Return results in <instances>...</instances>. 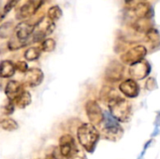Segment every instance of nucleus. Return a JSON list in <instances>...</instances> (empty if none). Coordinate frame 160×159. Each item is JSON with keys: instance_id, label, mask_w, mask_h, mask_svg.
Here are the masks:
<instances>
[{"instance_id": "1", "label": "nucleus", "mask_w": 160, "mask_h": 159, "mask_svg": "<svg viewBox=\"0 0 160 159\" xmlns=\"http://www.w3.org/2000/svg\"><path fill=\"white\" fill-rule=\"evenodd\" d=\"M77 138L79 143L85 151L93 153L100 139V134L94 125L85 123L79 127L77 130Z\"/></svg>"}, {"instance_id": "2", "label": "nucleus", "mask_w": 160, "mask_h": 159, "mask_svg": "<svg viewBox=\"0 0 160 159\" xmlns=\"http://www.w3.org/2000/svg\"><path fill=\"white\" fill-rule=\"evenodd\" d=\"M111 115L119 123H128L132 115V106L130 102L120 96H116L108 101Z\"/></svg>"}, {"instance_id": "3", "label": "nucleus", "mask_w": 160, "mask_h": 159, "mask_svg": "<svg viewBox=\"0 0 160 159\" xmlns=\"http://www.w3.org/2000/svg\"><path fill=\"white\" fill-rule=\"evenodd\" d=\"M153 16L154 8L146 1L127 5L124 10V18L128 22L141 19H152Z\"/></svg>"}, {"instance_id": "4", "label": "nucleus", "mask_w": 160, "mask_h": 159, "mask_svg": "<svg viewBox=\"0 0 160 159\" xmlns=\"http://www.w3.org/2000/svg\"><path fill=\"white\" fill-rule=\"evenodd\" d=\"M102 127V132L105 138L112 142H116L124 135V129L120 123L115 120L110 112H104V118L100 125Z\"/></svg>"}, {"instance_id": "5", "label": "nucleus", "mask_w": 160, "mask_h": 159, "mask_svg": "<svg viewBox=\"0 0 160 159\" xmlns=\"http://www.w3.org/2000/svg\"><path fill=\"white\" fill-rule=\"evenodd\" d=\"M34 25L35 24H32L26 21H22V22H19L15 26L13 36L10 37L11 43L18 49L23 47L27 43V40L32 36V33L34 30Z\"/></svg>"}, {"instance_id": "6", "label": "nucleus", "mask_w": 160, "mask_h": 159, "mask_svg": "<svg viewBox=\"0 0 160 159\" xmlns=\"http://www.w3.org/2000/svg\"><path fill=\"white\" fill-rule=\"evenodd\" d=\"M55 28V23L52 20H50L47 16L41 18L35 25L32 33V41L39 42L46 39L48 36H50Z\"/></svg>"}, {"instance_id": "7", "label": "nucleus", "mask_w": 160, "mask_h": 159, "mask_svg": "<svg viewBox=\"0 0 160 159\" xmlns=\"http://www.w3.org/2000/svg\"><path fill=\"white\" fill-rule=\"evenodd\" d=\"M147 48L144 45L138 44L123 52L120 56V60L121 63H123L124 65L131 66L142 60H144L145 56L147 55Z\"/></svg>"}, {"instance_id": "8", "label": "nucleus", "mask_w": 160, "mask_h": 159, "mask_svg": "<svg viewBox=\"0 0 160 159\" xmlns=\"http://www.w3.org/2000/svg\"><path fill=\"white\" fill-rule=\"evenodd\" d=\"M125 65L121 61L112 60L111 61L105 70V79L109 82H117L124 78Z\"/></svg>"}, {"instance_id": "9", "label": "nucleus", "mask_w": 160, "mask_h": 159, "mask_svg": "<svg viewBox=\"0 0 160 159\" xmlns=\"http://www.w3.org/2000/svg\"><path fill=\"white\" fill-rule=\"evenodd\" d=\"M85 112L90 124L94 125L95 127L101 125L104 118V112L97 101L88 100L85 104Z\"/></svg>"}, {"instance_id": "10", "label": "nucleus", "mask_w": 160, "mask_h": 159, "mask_svg": "<svg viewBox=\"0 0 160 159\" xmlns=\"http://www.w3.org/2000/svg\"><path fill=\"white\" fill-rule=\"evenodd\" d=\"M44 0H27L18 10L16 18L20 21H24L37 13L42 6Z\"/></svg>"}, {"instance_id": "11", "label": "nucleus", "mask_w": 160, "mask_h": 159, "mask_svg": "<svg viewBox=\"0 0 160 159\" xmlns=\"http://www.w3.org/2000/svg\"><path fill=\"white\" fill-rule=\"evenodd\" d=\"M151 65L147 60H142L136 64L129 66V75L131 79L137 81H142L147 78L151 72Z\"/></svg>"}, {"instance_id": "12", "label": "nucleus", "mask_w": 160, "mask_h": 159, "mask_svg": "<svg viewBox=\"0 0 160 159\" xmlns=\"http://www.w3.org/2000/svg\"><path fill=\"white\" fill-rule=\"evenodd\" d=\"M77 148L75 140L70 134H64L59 139V152L63 157L69 159Z\"/></svg>"}, {"instance_id": "13", "label": "nucleus", "mask_w": 160, "mask_h": 159, "mask_svg": "<svg viewBox=\"0 0 160 159\" xmlns=\"http://www.w3.org/2000/svg\"><path fill=\"white\" fill-rule=\"evenodd\" d=\"M119 90L128 98H135L140 95V85L131 78L122 81L119 84Z\"/></svg>"}, {"instance_id": "14", "label": "nucleus", "mask_w": 160, "mask_h": 159, "mask_svg": "<svg viewBox=\"0 0 160 159\" xmlns=\"http://www.w3.org/2000/svg\"><path fill=\"white\" fill-rule=\"evenodd\" d=\"M43 78H44V75H43L42 70L37 67H33V68L28 69L27 72L25 73L24 82L30 87H36L42 82Z\"/></svg>"}, {"instance_id": "15", "label": "nucleus", "mask_w": 160, "mask_h": 159, "mask_svg": "<svg viewBox=\"0 0 160 159\" xmlns=\"http://www.w3.org/2000/svg\"><path fill=\"white\" fill-rule=\"evenodd\" d=\"M23 87L22 84L20 83L17 81H9L5 88V93L6 96L8 97V100L13 102L22 92H23Z\"/></svg>"}, {"instance_id": "16", "label": "nucleus", "mask_w": 160, "mask_h": 159, "mask_svg": "<svg viewBox=\"0 0 160 159\" xmlns=\"http://www.w3.org/2000/svg\"><path fill=\"white\" fill-rule=\"evenodd\" d=\"M15 65L9 60H4L0 62V77L10 78L15 73Z\"/></svg>"}, {"instance_id": "17", "label": "nucleus", "mask_w": 160, "mask_h": 159, "mask_svg": "<svg viewBox=\"0 0 160 159\" xmlns=\"http://www.w3.org/2000/svg\"><path fill=\"white\" fill-rule=\"evenodd\" d=\"M14 23L12 22H7L0 25V38H8L11 37L15 30Z\"/></svg>"}, {"instance_id": "18", "label": "nucleus", "mask_w": 160, "mask_h": 159, "mask_svg": "<svg viewBox=\"0 0 160 159\" xmlns=\"http://www.w3.org/2000/svg\"><path fill=\"white\" fill-rule=\"evenodd\" d=\"M14 106H17L20 109L27 107L31 103V95L27 91H23L13 102Z\"/></svg>"}, {"instance_id": "19", "label": "nucleus", "mask_w": 160, "mask_h": 159, "mask_svg": "<svg viewBox=\"0 0 160 159\" xmlns=\"http://www.w3.org/2000/svg\"><path fill=\"white\" fill-rule=\"evenodd\" d=\"M145 39L151 44H157L160 41V34L158 30L154 26L148 29L145 33Z\"/></svg>"}, {"instance_id": "20", "label": "nucleus", "mask_w": 160, "mask_h": 159, "mask_svg": "<svg viewBox=\"0 0 160 159\" xmlns=\"http://www.w3.org/2000/svg\"><path fill=\"white\" fill-rule=\"evenodd\" d=\"M0 127L7 131H14L18 128V124L15 120L6 117V118H2L0 120Z\"/></svg>"}, {"instance_id": "21", "label": "nucleus", "mask_w": 160, "mask_h": 159, "mask_svg": "<svg viewBox=\"0 0 160 159\" xmlns=\"http://www.w3.org/2000/svg\"><path fill=\"white\" fill-rule=\"evenodd\" d=\"M40 56V48L31 47L27 49L24 52V58L27 61H35L38 59Z\"/></svg>"}, {"instance_id": "22", "label": "nucleus", "mask_w": 160, "mask_h": 159, "mask_svg": "<svg viewBox=\"0 0 160 159\" xmlns=\"http://www.w3.org/2000/svg\"><path fill=\"white\" fill-rule=\"evenodd\" d=\"M61 16H62V9L58 6H52L47 11V17L52 22L58 21L61 18Z\"/></svg>"}, {"instance_id": "23", "label": "nucleus", "mask_w": 160, "mask_h": 159, "mask_svg": "<svg viewBox=\"0 0 160 159\" xmlns=\"http://www.w3.org/2000/svg\"><path fill=\"white\" fill-rule=\"evenodd\" d=\"M55 46H56V43H55L54 39L46 38L41 42L40 50L43 51V52H52L55 49Z\"/></svg>"}, {"instance_id": "24", "label": "nucleus", "mask_w": 160, "mask_h": 159, "mask_svg": "<svg viewBox=\"0 0 160 159\" xmlns=\"http://www.w3.org/2000/svg\"><path fill=\"white\" fill-rule=\"evenodd\" d=\"M19 1L20 0H8L7 3H6V5H5V7H4V8H3V11L0 13V22L3 20V18L5 17V15H7L18 3H19Z\"/></svg>"}, {"instance_id": "25", "label": "nucleus", "mask_w": 160, "mask_h": 159, "mask_svg": "<svg viewBox=\"0 0 160 159\" xmlns=\"http://www.w3.org/2000/svg\"><path fill=\"white\" fill-rule=\"evenodd\" d=\"M157 88H158L157 80L154 77H149L146 80V82H145V89L147 91H149V92H152V91L156 90Z\"/></svg>"}, {"instance_id": "26", "label": "nucleus", "mask_w": 160, "mask_h": 159, "mask_svg": "<svg viewBox=\"0 0 160 159\" xmlns=\"http://www.w3.org/2000/svg\"><path fill=\"white\" fill-rule=\"evenodd\" d=\"M14 65H15V68H16V69H18L19 71L23 72V73H26L27 70L29 69L27 64H26L24 61H19V62H17V63L14 64Z\"/></svg>"}, {"instance_id": "27", "label": "nucleus", "mask_w": 160, "mask_h": 159, "mask_svg": "<svg viewBox=\"0 0 160 159\" xmlns=\"http://www.w3.org/2000/svg\"><path fill=\"white\" fill-rule=\"evenodd\" d=\"M69 159H87V157H86L85 154L82 150L77 148L76 151L73 153V155L71 156V157Z\"/></svg>"}, {"instance_id": "28", "label": "nucleus", "mask_w": 160, "mask_h": 159, "mask_svg": "<svg viewBox=\"0 0 160 159\" xmlns=\"http://www.w3.org/2000/svg\"><path fill=\"white\" fill-rule=\"evenodd\" d=\"M4 112H5V114H7V115L11 114L14 112V104L8 100V104L5 105V107H4Z\"/></svg>"}, {"instance_id": "29", "label": "nucleus", "mask_w": 160, "mask_h": 159, "mask_svg": "<svg viewBox=\"0 0 160 159\" xmlns=\"http://www.w3.org/2000/svg\"><path fill=\"white\" fill-rule=\"evenodd\" d=\"M155 126H156V127H160V112H157V116H156V120H155Z\"/></svg>"}, {"instance_id": "30", "label": "nucleus", "mask_w": 160, "mask_h": 159, "mask_svg": "<svg viewBox=\"0 0 160 159\" xmlns=\"http://www.w3.org/2000/svg\"><path fill=\"white\" fill-rule=\"evenodd\" d=\"M152 142H153V140H150V141H148V142L145 143V145H144V147H143V150H142V156L144 155V153L146 152V150L148 149V147L151 145V143H152Z\"/></svg>"}, {"instance_id": "31", "label": "nucleus", "mask_w": 160, "mask_h": 159, "mask_svg": "<svg viewBox=\"0 0 160 159\" xmlns=\"http://www.w3.org/2000/svg\"><path fill=\"white\" fill-rule=\"evenodd\" d=\"M126 5H130V4H135V3H139V2H143V1H147V0H124Z\"/></svg>"}, {"instance_id": "32", "label": "nucleus", "mask_w": 160, "mask_h": 159, "mask_svg": "<svg viewBox=\"0 0 160 159\" xmlns=\"http://www.w3.org/2000/svg\"><path fill=\"white\" fill-rule=\"evenodd\" d=\"M159 133H160L159 128H158V127H156V128H155V130H154V132L152 133L151 137H156V136H158Z\"/></svg>"}, {"instance_id": "33", "label": "nucleus", "mask_w": 160, "mask_h": 159, "mask_svg": "<svg viewBox=\"0 0 160 159\" xmlns=\"http://www.w3.org/2000/svg\"><path fill=\"white\" fill-rule=\"evenodd\" d=\"M45 159H58V158L54 156V154H51V155L47 156V157H46Z\"/></svg>"}]
</instances>
